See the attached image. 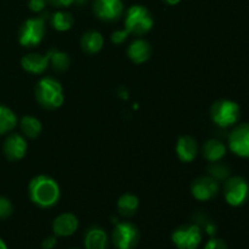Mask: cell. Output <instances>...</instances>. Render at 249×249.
Instances as JSON below:
<instances>
[{
	"label": "cell",
	"mask_w": 249,
	"mask_h": 249,
	"mask_svg": "<svg viewBox=\"0 0 249 249\" xmlns=\"http://www.w3.org/2000/svg\"><path fill=\"white\" fill-rule=\"evenodd\" d=\"M28 196L32 203L36 207L41 209H50L60 201V185L49 175H36L28 184Z\"/></svg>",
	"instance_id": "6da1fadb"
},
{
	"label": "cell",
	"mask_w": 249,
	"mask_h": 249,
	"mask_svg": "<svg viewBox=\"0 0 249 249\" xmlns=\"http://www.w3.org/2000/svg\"><path fill=\"white\" fill-rule=\"evenodd\" d=\"M34 97L39 106L48 111H53L60 108L65 102V90L60 80L46 75L36 83Z\"/></svg>",
	"instance_id": "7a4b0ae2"
},
{
	"label": "cell",
	"mask_w": 249,
	"mask_h": 249,
	"mask_svg": "<svg viewBox=\"0 0 249 249\" xmlns=\"http://www.w3.org/2000/svg\"><path fill=\"white\" fill-rule=\"evenodd\" d=\"M155 19L150 10L143 5H131L124 12V29L129 34L141 36L153 28Z\"/></svg>",
	"instance_id": "3957f363"
},
{
	"label": "cell",
	"mask_w": 249,
	"mask_h": 249,
	"mask_svg": "<svg viewBox=\"0 0 249 249\" xmlns=\"http://www.w3.org/2000/svg\"><path fill=\"white\" fill-rule=\"evenodd\" d=\"M48 12H41L40 16L27 18L18 28V43L23 48H36L43 41L46 34Z\"/></svg>",
	"instance_id": "277c9868"
},
{
	"label": "cell",
	"mask_w": 249,
	"mask_h": 249,
	"mask_svg": "<svg viewBox=\"0 0 249 249\" xmlns=\"http://www.w3.org/2000/svg\"><path fill=\"white\" fill-rule=\"evenodd\" d=\"M211 119L219 128H231L240 122L241 107L236 101L221 99L211 106Z\"/></svg>",
	"instance_id": "5b68a950"
},
{
	"label": "cell",
	"mask_w": 249,
	"mask_h": 249,
	"mask_svg": "<svg viewBox=\"0 0 249 249\" xmlns=\"http://www.w3.org/2000/svg\"><path fill=\"white\" fill-rule=\"evenodd\" d=\"M224 199L231 207H242L249 199V182L242 177H229L223 186Z\"/></svg>",
	"instance_id": "8992f818"
},
{
	"label": "cell",
	"mask_w": 249,
	"mask_h": 249,
	"mask_svg": "<svg viewBox=\"0 0 249 249\" xmlns=\"http://www.w3.org/2000/svg\"><path fill=\"white\" fill-rule=\"evenodd\" d=\"M112 242L117 249H135L140 242V231L130 221H119L112 230Z\"/></svg>",
	"instance_id": "52a82bcc"
},
{
	"label": "cell",
	"mask_w": 249,
	"mask_h": 249,
	"mask_svg": "<svg viewBox=\"0 0 249 249\" xmlns=\"http://www.w3.org/2000/svg\"><path fill=\"white\" fill-rule=\"evenodd\" d=\"M203 233L198 224H187L172 232V242L178 249H197L202 243Z\"/></svg>",
	"instance_id": "ba28073f"
},
{
	"label": "cell",
	"mask_w": 249,
	"mask_h": 249,
	"mask_svg": "<svg viewBox=\"0 0 249 249\" xmlns=\"http://www.w3.org/2000/svg\"><path fill=\"white\" fill-rule=\"evenodd\" d=\"M229 150L240 158L249 160V123L233 126L228 139Z\"/></svg>",
	"instance_id": "9c48e42d"
},
{
	"label": "cell",
	"mask_w": 249,
	"mask_h": 249,
	"mask_svg": "<svg viewBox=\"0 0 249 249\" xmlns=\"http://www.w3.org/2000/svg\"><path fill=\"white\" fill-rule=\"evenodd\" d=\"M92 11L99 19L112 23L121 19L125 10L122 0H94Z\"/></svg>",
	"instance_id": "30bf717a"
},
{
	"label": "cell",
	"mask_w": 249,
	"mask_h": 249,
	"mask_svg": "<svg viewBox=\"0 0 249 249\" xmlns=\"http://www.w3.org/2000/svg\"><path fill=\"white\" fill-rule=\"evenodd\" d=\"M220 191V185L211 175L196 178L191 184V195L199 202H208L215 198Z\"/></svg>",
	"instance_id": "8fae6325"
},
{
	"label": "cell",
	"mask_w": 249,
	"mask_h": 249,
	"mask_svg": "<svg viewBox=\"0 0 249 249\" xmlns=\"http://www.w3.org/2000/svg\"><path fill=\"white\" fill-rule=\"evenodd\" d=\"M28 150L27 139L22 134L9 133L2 143V152L10 162H18L23 160Z\"/></svg>",
	"instance_id": "7c38bea8"
},
{
	"label": "cell",
	"mask_w": 249,
	"mask_h": 249,
	"mask_svg": "<svg viewBox=\"0 0 249 249\" xmlns=\"http://www.w3.org/2000/svg\"><path fill=\"white\" fill-rule=\"evenodd\" d=\"M175 152L182 163H191L196 160L199 152V145L195 138L190 135H182L178 139Z\"/></svg>",
	"instance_id": "4fadbf2b"
},
{
	"label": "cell",
	"mask_w": 249,
	"mask_h": 249,
	"mask_svg": "<svg viewBox=\"0 0 249 249\" xmlns=\"http://www.w3.org/2000/svg\"><path fill=\"white\" fill-rule=\"evenodd\" d=\"M51 226L56 237H68L78 230L79 220L73 213H62L53 219Z\"/></svg>",
	"instance_id": "5bb4252c"
},
{
	"label": "cell",
	"mask_w": 249,
	"mask_h": 249,
	"mask_svg": "<svg viewBox=\"0 0 249 249\" xmlns=\"http://www.w3.org/2000/svg\"><path fill=\"white\" fill-rule=\"evenodd\" d=\"M126 56L135 65L145 63L152 56V46L145 39L136 38L126 48Z\"/></svg>",
	"instance_id": "9a60e30c"
},
{
	"label": "cell",
	"mask_w": 249,
	"mask_h": 249,
	"mask_svg": "<svg viewBox=\"0 0 249 249\" xmlns=\"http://www.w3.org/2000/svg\"><path fill=\"white\" fill-rule=\"evenodd\" d=\"M21 66L29 74L41 75L48 71L49 61L46 55L43 53H29L21 58Z\"/></svg>",
	"instance_id": "2e32d148"
},
{
	"label": "cell",
	"mask_w": 249,
	"mask_h": 249,
	"mask_svg": "<svg viewBox=\"0 0 249 249\" xmlns=\"http://www.w3.org/2000/svg\"><path fill=\"white\" fill-rule=\"evenodd\" d=\"M108 236L101 226H90L84 233L85 249H107Z\"/></svg>",
	"instance_id": "e0dca14e"
},
{
	"label": "cell",
	"mask_w": 249,
	"mask_h": 249,
	"mask_svg": "<svg viewBox=\"0 0 249 249\" xmlns=\"http://www.w3.org/2000/svg\"><path fill=\"white\" fill-rule=\"evenodd\" d=\"M228 153V147L218 139H209L202 146V156L209 163L220 162Z\"/></svg>",
	"instance_id": "ac0fdd59"
},
{
	"label": "cell",
	"mask_w": 249,
	"mask_h": 249,
	"mask_svg": "<svg viewBox=\"0 0 249 249\" xmlns=\"http://www.w3.org/2000/svg\"><path fill=\"white\" fill-rule=\"evenodd\" d=\"M105 39L97 31H88L80 38V48L88 55H95L104 48Z\"/></svg>",
	"instance_id": "d6986e66"
},
{
	"label": "cell",
	"mask_w": 249,
	"mask_h": 249,
	"mask_svg": "<svg viewBox=\"0 0 249 249\" xmlns=\"http://www.w3.org/2000/svg\"><path fill=\"white\" fill-rule=\"evenodd\" d=\"M46 57L49 61V67L53 68L55 72L63 73L70 68L71 58L67 53L56 48H50L46 51Z\"/></svg>",
	"instance_id": "ffe728a7"
},
{
	"label": "cell",
	"mask_w": 249,
	"mask_h": 249,
	"mask_svg": "<svg viewBox=\"0 0 249 249\" xmlns=\"http://www.w3.org/2000/svg\"><path fill=\"white\" fill-rule=\"evenodd\" d=\"M18 125L22 135L26 139H32V140L39 138L41 131H43L41 122L36 117L31 116V114H26V116L22 117L18 122Z\"/></svg>",
	"instance_id": "44dd1931"
},
{
	"label": "cell",
	"mask_w": 249,
	"mask_h": 249,
	"mask_svg": "<svg viewBox=\"0 0 249 249\" xmlns=\"http://www.w3.org/2000/svg\"><path fill=\"white\" fill-rule=\"evenodd\" d=\"M49 22H50V26L53 27L55 31L57 32H67L70 29H72V27L74 26V17L71 12L66 11V10H57L53 14L50 15L49 17Z\"/></svg>",
	"instance_id": "7402d4cb"
},
{
	"label": "cell",
	"mask_w": 249,
	"mask_h": 249,
	"mask_svg": "<svg viewBox=\"0 0 249 249\" xmlns=\"http://www.w3.org/2000/svg\"><path fill=\"white\" fill-rule=\"evenodd\" d=\"M139 204H140V201L138 196L134 194H124L117 201V211L119 215L124 218H131L138 212Z\"/></svg>",
	"instance_id": "603a6c76"
},
{
	"label": "cell",
	"mask_w": 249,
	"mask_h": 249,
	"mask_svg": "<svg viewBox=\"0 0 249 249\" xmlns=\"http://www.w3.org/2000/svg\"><path fill=\"white\" fill-rule=\"evenodd\" d=\"M18 124L16 113L10 107L0 104V135L11 133Z\"/></svg>",
	"instance_id": "cb8c5ba5"
},
{
	"label": "cell",
	"mask_w": 249,
	"mask_h": 249,
	"mask_svg": "<svg viewBox=\"0 0 249 249\" xmlns=\"http://www.w3.org/2000/svg\"><path fill=\"white\" fill-rule=\"evenodd\" d=\"M207 172H208V175L214 178L216 181H225L230 177L231 170L228 165L221 163L220 160V162L209 163V165L207 167Z\"/></svg>",
	"instance_id": "d4e9b609"
},
{
	"label": "cell",
	"mask_w": 249,
	"mask_h": 249,
	"mask_svg": "<svg viewBox=\"0 0 249 249\" xmlns=\"http://www.w3.org/2000/svg\"><path fill=\"white\" fill-rule=\"evenodd\" d=\"M12 213H14V204L11 203L9 198L0 196V220L10 218Z\"/></svg>",
	"instance_id": "484cf974"
},
{
	"label": "cell",
	"mask_w": 249,
	"mask_h": 249,
	"mask_svg": "<svg viewBox=\"0 0 249 249\" xmlns=\"http://www.w3.org/2000/svg\"><path fill=\"white\" fill-rule=\"evenodd\" d=\"M130 34L125 31V29H118V31H114L111 34V41L116 45H122L123 43H125L126 39Z\"/></svg>",
	"instance_id": "4316f807"
},
{
	"label": "cell",
	"mask_w": 249,
	"mask_h": 249,
	"mask_svg": "<svg viewBox=\"0 0 249 249\" xmlns=\"http://www.w3.org/2000/svg\"><path fill=\"white\" fill-rule=\"evenodd\" d=\"M48 1L46 0H28V9L34 14H41L45 11Z\"/></svg>",
	"instance_id": "83f0119b"
},
{
	"label": "cell",
	"mask_w": 249,
	"mask_h": 249,
	"mask_svg": "<svg viewBox=\"0 0 249 249\" xmlns=\"http://www.w3.org/2000/svg\"><path fill=\"white\" fill-rule=\"evenodd\" d=\"M204 249H229V247L224 240H221V238L213 237L206 243Z\"/></svg>",
	"instance_id": "f1b7e54d"
},
{
	"label": "cell",
	"mask_w": 249,
	"mask_h": 249,
	"mask_svg": "<svg viewBox=\"0 0 249 249\" xmlns=\"http://www.w3.org/2000/svg\"><path fill=\"white\" fill-rule=\"evenodd\" d=\"M49 5L57 9H67L74 4V0H46Z\"/></svg>",
	"instance_id": "f546056e"
},
{
	"label": "cell",
	"mask_w": 249,
	"mask_h": 249,
	"mask_svg": "<svg viewBox=\"0 0 249 249\" xmlns=\"http://www.w3.org/2000/svg\"><path fill=\"white\" fill-rule=\"evenodd\" d=\"M56 245H57V238H56V236H48V237L44 238L43 242H41V248L53 249L56 247Z\"/></svg>",
	"instance_id": "4dcf8cb0"
},
{
	"label": "cell",
	"mask_w": 249,
	"mask_h": 249,
	"mask_svg": "<svg viewBox=\"0 0 249 249\" xmlns=\"http://www.w3.org/2000/svg\"><path fill=\"white\" fill-rule=\"evenodd\" d=\"M165 5H169V6H175V5L179 4L181 0H162Z\"/></svg>",
	"instance_id": "1f68e13d"
},
{
	"label": "cell",
	"mask_w": 249,
	"mask_h": 249,
	"mask_svg": "<svg viewBox=\"0 0 249 249\" xmlns=\"http://www.w3.org/2000/svg\"><path fill=\"white\" fill-rule=\"evenodd\" d=\"M89 0H74V4L78 5V6H83V5L88 4Z\"/></svg>",
	"instance_id": "d6a6232c"
},
{
	"label": "cell",
	"mask_w": 249,
	"mask_h": 249,
	"mask_svg": "<svg viewBox=\"0 0 249 249\" xmlns=\"http://www.w3.org/2000/svg\"><path fill=\"white\" fill-rule=\"evenodd\" d=\"M0 249H9L7 248L6 243H5V241L2 240V238H0Z\"/></svg>",
	"instance_id": "836d02e7"
},
{
	"label": "cell",
	"mask_w": 249,
	"mask_h": 249,
	"mask_svg": "<svg viewBox=\"0 0 249 249\" xmlns=\"http://www.w3.org/2000/svg\"><path fill=\"white\" fill-rule=\"evenodd\" d=\"M71 249H79V248H71Z\"/></svg>",
	"instance_id": "e575fe53"
}]
</instances>
